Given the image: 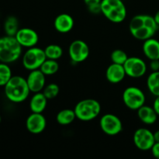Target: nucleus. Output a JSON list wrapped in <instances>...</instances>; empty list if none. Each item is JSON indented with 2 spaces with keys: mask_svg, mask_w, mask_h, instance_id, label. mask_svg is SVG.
Wrapping results in <instances>:
<instances>
[{
  "mask_svg": "<svg viewBox=\"0 0 159 159\" xmlns=\"http://www.w3.org/2000/svg\"><path fill=\"white\" fill-rule=\"evenodd\" d=\"M60 89L59 86L55 83H51L43 88L42 93L44 94L48 99H53L56 98L58 95Z\"/></svg>",
  "mask_w": 159,
  "mask_h": 159,
  "instance_id": "nucleus-27",
  "label": "nucleus"
},
{
  "mask_svg": "<svg viewBox=\"0 0 159 159\" xmlns=\"http://www.w3.org/2000/svg\"><path fill=\"white\" fill-rule=\"evenodd\" d=\"M54 26L56 30L59 33H68L74 27V20L69 14L61 13L55 18Z\"/></svg>",
  "mask_w": 159,
  "mask_h": 159,
  "instance_id": "nucleus-16",
  "label": "nucleus"
},
{
  "mask_svg": "<svg viewBox=\"0 0 159 159\" xmlns=\"http://www.w3.org/2000/svg\"><path fill=\"white\" fill-rule=\"evenodd\" d=\"M123 101L127 108L132 110H138L140 107L144 105L145 95L138 87L130 86L124 91Z\"/></svg>",
  "mask_w": 159,
  "mask_h": 159,
  "instance_id": "nucleus-7",
  "label": "nucleus"
},
{
  "mask_svg": "<svg viewBox=\"0 0 159 159\" xmlns=\"http://www.w3.org/2000/svg\"><path fill=\"white\" fill-rule=\"evenodd\" d=\"M85 6L89 11L92 13H99L101 12V2L102 0H84Z\"/></svg>",
  "mask_w": 159,
  "mask_h": 159,
  "instance_id": "nucleus-28",
  "label": "nucleus"
},
{
  "mask_svg": "<svg viewBox=\"0 0 159 159\" xmlns=\"http://www.w3.org/2000/svg\"><path fill=\"white\" fill-rule=\"evenodd\" d=\"M0 29H1V24H0Z\"/></svg>",
  "mask_w": 159,
  "mask_h": 159,
  "instance_id": "nucleus-35",
  "label": "nucleus"
},
{
  "mask_svg": "<svg viewBox=\"0 0 159 159\" xmlns=\"http://www.w3.org/2000/svg\"><path fill=\"white\" fill-rule=\"evenodd\" d=\"M75 118V113L74 110H71V109H65V110H61L56 116L57 122L60 125L63 126L71 124V123L74 122Z\"/></svg>",
  "mask_w": 159,
  "mask_h": 159,
  "instance_id": "nucleus-20",
  "label": "nucleus"
},
{
  "mask_svg": "<svg viewBox=\"0 0 159 159\" xmlns=\"http://www.w3.org/2000/svg\"><path fill=\"white\" fill-rule=\"evenodd\" d=\"M150 68L152 71H159V60H152L150 63Z\"/></svg>",
  "mask_w": 159,
  "mask_h": 159,
  "instance_id": "nucleus-30",
  "label": "nucleus"
},
{
  "mask_svg": "<svg viewBox=\"0 0 159 159\" xmlns=\"http://www.w3.org/2000/svg\"><path fill=\"white\" fill-rule=\"evenodd\" d=\"M101 12L115 23H121L127 16V9L122 0H102Z\"/></svg>",
  "mask_w": 159,
  "mask_h": 159,
  "instance_id": "nucleus-4",
  "label": "nucleus"
},
{
  "mask_svg": "<svg viewBox=\"0 0 159 159\" xmlns=\"http://www.w3.org/2000/svg\"><path fill=\"white\" fill-rule=\"evenodd\" d=\"M152 153L155 158L159 159V142H155L151 149Z\"/></svg>",
  "mask_w": 159,
  "mask_h": 159,
  "instance_id": "nucleus-29",
  "label": "nucleus"
},
{
  "mask_svg": "<svg viewBox=\"0 0 159 159\" xmlns=\"http://www.w3.org/2000/svg\"><path fill=\"white\" fill-rule=\"evenodd\" d=\"M23 47L12 36L0 37V62L10 64L16 61L22 54Z\"/></svg>",
  "mask_w": 159,
  "mask_h": 159,
  "instance_id": "nucleus-3",
  "label": "nucleus"
},
{
  "mask_svg": "<svg viewBox=\"0 0 159 159\" xmlns=\"http://www.w3.org/2000/svg\"><path fill=\"white\" fill-rule=\"evenodd\" d=\"M74 111L77 119L82 121H90L100 114L101 106L96 99H82L76 104Z\"/></svg>",
  "mask_w": 159,
  "mask_h": 159,
  "instance_id": "nucleus-5",
  "label": "nucleus"
},
{
  "mask_svg": "<svg viewBox=\"0 0 159 159\" xmlns=\"http://www.w3.org/2000/svg\"><path fill=\"white\" fill-rule=\"evenodd\" d=\"M126 75H126L124 65H119V64L112 63L107 68V71H106L107 79L110 83L113 84H116L122 82Z\"/></svg>",
  "mask_w": 159,
  "mask_h": 159,
  "instance_id": "nucleus-15",
  "label": "nucleus"
},
{
  "mask_svg": "<svg viewBox=\"0 0 159 159\" xmlns=\"http://www.w3.org/2000/svg\"><path fill=\"white\" fill-rule=\"evenodd\" d=\"M138 116L140 120L147 125H152L155 124L158 116L155 110H154L153 107H151L145 105L138 109Z\"/></svg>",
  "mask_w": 159,
  "mask_h": 159,
  "instance_id": "nucleus-18",
  "label": "nucleus"
},
{
  "mask_svg": "<svg viewBox=\"0 0 159 159\" xmlns=\"http://www.w3.org/2000/svg\"><path fill=\"white\" fill-rule=\"evenodd\" d=\"M48 100L42 92L34 93L30 101V108L32 113H43L47 107Z\"/></svg>",
  "mask_w": 159,
  "mask_h": 159,
  "instance_id": "nucleus-19",
  "label": "nucleus"
},
{
  "mask_svg": "<svg viewBox=\"0 0 159 159\" xmlns=\"http://www.w3.org/2000/svg\"><path fill=\"white\" fill-rule=\"evenodd\" d=\"M147 86L155 96H159V71H152L147 79Z\"/></svg>",
  "mask_w": 159,
  "mask_h": 159,
  "instance_id": "nucleus-21",
  "label": "nucleus"
},
{
  "mask_svg": "<svg viewBox=\"0 0 159 159\" xmlns=\"http://www.w3.org/2000/svg\"><path fill=\"white\" fill-rule=\"evenodd\" d=\"M154 19H155V22H156L157 24L159 26V10L156 12V13H155V16H154Z\"/></svg>",
  "mask_w": 159,
  "mask_h": 159,
  "instance_id": "nucleus-33",
  "label": "nucleus"
},
{
  "mask_svg": "<svg viewBox=\"0 0 159 159\" xmlns=\"http://www.w3.org/2000/svg\"><path fill=\"white\" fill-rule=\"evenodd\" d=\"M133 141L137 148L141 151L151 150L155 143L154 133L147 128L136 130L134 134Z\"/></svg>",
  "mask_w": 159,
  "mask_h": 159,
  "instance_id": "nucleus-9",
  "label": "nucleus"
},
{
  "mask_svg": "<svg viewBox=\"0 0 159 159\" xmlns=\"http://www.w3.org/2000/svg\"><path fill=\"white\" fill-rule=\"evenodd\" d=\"M143 52L149 60H159V41L156 39L149 38L144 40Z\"/></svg>",
  "mask_w": 159,
  "mask_h": 159,
  "instance_id": "nucleus-17",
  "label": "nucleus"
},
{
  "mask_svg": "<svg viewBox=\"0 0 159 159\" xmlns=\"http://www.w3.org/2000/svg\"><path fill=\"white\" fill-rule=\"evenodd\" d=\"M1 121H2V117H1V116H0V123H1Z\"/></svg>",
  "mask_w": 159,
  "mask_h": 159,
  "instance_id": "nucleus-34",
  "label": "nucleus"
},
{
  "mask_svg": "<svg viewBox=\"0 0 159 159\" xmlns=\"http://www.w3.org/2000/svg\"><path fill=\"white\" fill-rule=\"evenodd\" d=\"M15 37L23 48H33L38 43L39 37L37 33L30 28L19 29Z\"/></svg>",
  "mask_w": 159,
  "mask_h": 159,
  "instance_id": "nucleus-12",
  "label": "nucleus"
},
{
  "mask_svg": "<svg viewBox=\"0 0 159 159\" xmlns=\"http://www.w3.org/2000/svg\"><path fill=\"white\" fill-rule=\"evenodd\" d=\"M40 69L45 75H52L57 72L59 69V65L56 60L47 58L42 64Z\"/></svg>",
  "mask_w": 159,
  "mask_h": 159,
  "instance_id": "nucleus-23",
  "label": "nucleus"
},
{
  "mask_svg": "<svg viewBox=\"0 0 159 159\" xmlns=\"http://www.w3.org/2000/svg\"><path fill=\"white\" fill-rule=\"evenodd\" d=\"M47 57L44 50L37 47L28 48L24 53L22 59L23 67L29 71L40 69L42 64L44 62Z\"/></svg>",
  "mask_w": 159,
  "mask_h": 159,
  "instance_id": "nucleus-6",
  "label": "nucleus"
},
{
  "mask_svg": "<svg viewBox=\"0 0 159 159\" xmlns=\"http://www.w3.org/2000/svg\"><path fill=\"white\" fill-rule=\"evenodd\" d=\"M153 108L154 110H155V112L157 113L158 116H159V96H156L155 101H154Z\"/></svg>",
  "mask_w": 159,
  "mask_h": 159,
  "instance_id": "nucleus-31",
  "label": "nucleus"
},
{
  "mask_svg": "<svg viewBox=\"0 0 159 159\" xmlns=\"http://www.w3.org/2000/svg\"><path fill=\"white\" fill-rule=\"evenodd\" d=\"M154 16L150 15H137L131 19L129 30L134 38L139 40H145L153 37L158 30Z\"/></svg>",
  "mask_w": 159,
  "mask_h": 159,
  "instance_id": "nucleus-1",
  "label": "nucleus"
},
{
  "mask_svg": "<svg viewBox=\"0 0 159 159\" xmlns=\"http://www.w3.org/2000/svg\"><path fill=\"white\" fill-rule=\"evenodd\" d=\"M4 30L6 35L15 37L19 30V22L16 17L10 16L6 18L4 23Z\"/></svg>",
  "mask_w": 159,
  "mask_h": 159,
  "instance_id": "nucleus-22",
  "label": "nucleus"
},
{
  "mask_svg": "<svg viewBox=\"0 0 159 159\" xmlns=\"http://www.w3.org/2000/svg\"><path fill=\"white\" fill-rule=\"evenodd\" d=\"M154 138H155V142H159V130L154 133Z\"/></svg>",
  "mask_w": 159,
  "mask_h": 159,
  "instance_id": "nucleus-32",
  "label": "nucleus"
},
{
  "mask_svg": "<svg viewBox=\"0 0 159 159\" xmlns=\"http://www.w3.org/2000/svg\"><path fill=\"white\" fill-rule=\"evenodd\" d=\"M126 75L130 78L138 79L142 77L147 71V65L140 57H130L124 64Z\"/></svg>",
  "mask_w": 159,
  "mask_h": 159,
  "instance_id": "nucleus-10",
  "label": "nucleus"
},
{
  "mask_svg": "<svg viewBox=\"0 0 159 159\" xmlns=\"http://www.w3.org/2000/svg\"><path fill=\"white\" fill-rule=\"evenodd\" d=\"M68 54L73 62L80 63L88 58L89 55V48L83 40H76L70 44Z\"/></svg>",
  "mask_w": 159,
  "mask_h": 159,
  "instance_id": "nucleus-11",
  "label": "nucleus"
},
{
  "mask_svg": "<svg viewBox=\"0 0 159 159\" xmlns=\"http://www.w3.org/2000/svg\"><path fill=\"white\" fill-rule=\"evenodd\" d=\"M47 120L44 116L40 113H32L27 117L26 127L28 131L34 134H38L45 130Z\"/></svg>",
  "mask_w": 159,
  "mask_h": 159,
  "instance_id": "nucleus-13",
  "label": "nucleus"
},
{
  "mask_svg": "<svg viewBox=\"0 0 159 159\" xmlns=\"http://www.w3.org/2000/svg\"><path fill=\"white\" fill-rule=\"evenodd\" d=\"M110 58H111V61L113 63L124 65V64L125 63V61L128 58V56L126 54L125 51H122L120 49H116L114 50L111 53Z\"/></svg>",
  "mask_w": 159,
  "mask_h": 159,
  "instance_id": "nucleus-26",
  "label": "nucleus"
},
{
  "mask_svg": "<svg viewBox=\"0 0 159 159\" xmlns=\"http://www.w3.org/2000/svg\"><path fill=\"white\" fill-rule=\"evenodd\" d=\"M99 126L102 132L109 136H116L123 130V124L120 118L111 113L103 115L100 118Z\"/></svg>",
  "mask_w": 159,
  "mask_h": 159,
  "instance_id": "nucleus-8",
  "label": "nucleus"
},
{
  "mask_svg": "<svg viewBox=\"0 0 159 159\" xmlns=\"http://www.w3.org/2000/svg\"><path fill=\"white\" fill-rule=\"evenodd\" d=\"M6 97L10 102L20 103L23 102L29 96L30 90L26 79L22 76H12L10 80L4 86Z\"/></svg>",
  "mask_w": 159,
  "mask_h": 159,
  "instance_id": "nucleus-2",
  "label": "nucleus"
},
{
  "mask_svg": "<svg viewBox=\"0 0 159 159\" xmlns=\"http://www.w3.org/2000/svg\"><path fill=\"white\" fill-rule=\"evenodd\" d=\"M45 75L40 71V69H36L30 71L26 78L28 86L32 93H36L41 92L45 87Z\"/></svg>",
  "mask_w": 159,
  "mask_h": 159,
  "instance_id": "nucleus-14",
  "label": "nucleus"
},
{
  "mask_svg": "<svg viewBox=\"0 0 159 159\" xmlns=\"http://www.w3.org/2000/svg\"><path fill=\"white\" fill-rule=\"evenodd\" d=\"M12 76V70L9 65L0 62V86L4 87Z\"/></svg>",
  "mask_w": 159,
  "mask_h": 159,
  "instance_id": "nucleus-25",
  "label": "nucleus"
},
{
  "mask_svg": "<svg viewBox=\"0 0 159 159\" xmlns=\"http://www.w3.org/2000/svg\"><path fill=\"white\" fill-rule=\"evenodd\" d=\"M44 52L48 59L57 60L63 54V50L57 44H50L45 48Z\"/></svg>",
  "mask_w": 159,
  "mask_h": 159,
  "instance_id": "nucleus-24",
  "label": "nucleus"
}]
</instances>
